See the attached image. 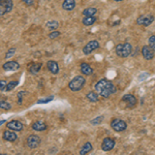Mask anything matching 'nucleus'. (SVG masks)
<instances>
[{"instance_id":"31","label":"nucleus","mask_w":155,"mask_h":155,"mask_svg":"<svg viewBox=\"0 0 155 155\" xmlns=\"http://www.w3.org/2000/svg\"><path fill=\"white\" fill-rule=\"evenodd\" d=\"M54 99V96H50L49 98H41V99H38L37 101V104H48V102L52 101Z\"/></svg>"},{"instance_id":"5","label":"nucleus","mask_w":155,"mask_h":155,"mask_svg":"<svg viewBox=\"0 0 155 155\" xmlns=\"http://www.w3.org/2000/svg\"><path fill=\"white\" fill-rule=\"evenodd\" d=\"M41 139L37 134H29L26 139V145L30 149H35L41 146Z\"/></svg>"},{"instance_id":"4","label":"nucleus","mask_w":155,"mask_h":155,"mask_svg":"<svg viewBox=\"0 0 155 155\" xmlns=\"http://www.w3.org/2000/svg\"><path fill=\"white\" fill-rule=\"evenodd\" d=\"M111 127L114 131L116 132H122L124 130H126L127 128V124L125 121H123L122 119L118 118H114L111 120Z\"/></svg>"},{"instance_id":"3","label":"nucleus","mask_w":155,"mask_h":155,"mask_svg":"<svg viewBox=\"0 0 155 155\" xmlns=\"http://www.w3.org/2000/svg\"><path fill=\"white\" fill-rule=\"evenodd\" d=\"M85 84H86V79L83 76H76L68 83V88L72 92H78L84 88Z\"/></svg>"},{"instance_id":"6","label":"nucleus","mask_w":155,"mask_h":155,"mask_svg":"<svg viewBox=\"0 0 155 155\" xmlns=\"http://www.w3.org/2000/svg\"><path fill=\"white\" fill-rule=\"evenodd\" d=\"M154 16L152 14H145V15H142L140 16L139 18L137 19V25H141V26H149L153 23L154 21Z\"/></svg>"},{"instance_id":"10","label":"nucleus","mask_w":155,"mask_h":155,"mask_svg":"<svg viewBox=\"0 0 155 155\" xmlns=\"http://www.w3.org/2000/svg\"><path fill=\"white\" fill-rule=\"evenodd\" d=\"M6 128L14 131H22L24 129V124L19 120H12L6 123Z\"/></svg>"},{"instance_id":"19","label":"nucleus","mask_w":155,"mask_h":155,"mask_svg":"<svg viewBox=\"0 0 155 155\" xmlns=\"http://www.w3.org/2000/svg\"><path fill=\"white\" fill-rule=\"evenodd\" d=\"M41 66H42V63L41 62H35V63H31L30 66L28 67L29 69V72L31 74H37L41 69Z\"/></svg>"},{"instance_id":"14","label":"nucleus","mask_w":155,"mask_h":155,"mask_svg":"<svg viewBox=\"0 0 155 155\" xmlns=\"http://www.w3.org/2000/svg\"><path fill=\"white\" fill-rule=\"evenodd\" d=\"M47 124L45 123L41 120H37V121H34L31 125V128L33 129L34 131H45L47 129Z\"/></svg>"},{"instance_id":"18","label":"nucleus","mask_w":155,"mask_h":155,"mask_svg":"<svg viewBox=\"0 0 155 155\" xmlns=\"http://www.w3.org/2000/svg\"><path fill=\"white\" fill-rule=\"evenodd\" d=\"M76 5V0H64L62 2V8L67 12H71L72 9H74Z\"/></svg>"},{"instance_id":"35","label":"nucleus","mask_w":155,"mask_h":155,"mask_svg":"<svg viewBox=\"0 0 155 155\" xmlns=\"http://www.w3.org/2000/svg\"><path fill=\"white\" fill-rule=\"evenodd\" d=\"M5 121H6V120H3V119H2V120H1V125H2V124H3Z\"/></svg>"},{"instance_id":"9","label":"nucleus","mask_w":155,"mask_h":155,"mask_svg":"<svg viewBox=\"0 0 155 155\" xmlns=\"http://www.w3.org/2000/svg\"><path fill=\"white\" fill-rule=\"evenodd\" d=\"M99 42L97 41H89L88 44L86 45V46L83 48V54L84 55H90L92 53V52H94L95 50H97L99 48Z\"/></svg>"},{"instance_id":"20","label":"nucleus","mask_w":155,"mask_h":155,"mask_svg":"<svg viewBox=\"0 0 155 155\" xmlns=\"http://www.w3.org/2000/svg\"><path fill=\"white\" fill-rule=\"evenodd\" d=\"M97 21V18L95 16H90V17H83L82 19V23L85 26H91Z\"/></svg>"},{"instance_id":"25","label":"nucleus","mask_w":155,"mask_h":155,"mask_svg":"<svg viewBox=\"0 0 155 155\" xmlns=\"http://www.w3.org/2000/svg\"><path fill=\"white\" fill-rule=\"evenodd\" d=\"M18 85H19L18 80H14V81L8 82V83H7V86H6V91H12Z\"/></svg>"},{"instance_id":"8","label":"nucleus","mask_w":155,"mask_h":155,"mask_svg":"<svg viewBox=\"0 0 155 155\" xmlns=\"http://www.w3.org/2000/svg\"><path fill=\"white\" fill-rule=\"evenodd\" d=\"M115 145H116V142H115L114 139L109 137H104L101 143V149H102V151H104V152H109L114 149Z\"/></svg>"},{"instance_id":"21","label":"nucleus","mask_w":155,"mask_h":155,"mask_svg":"<svg viewBox=\"0 0 155 155\" xmlns=\"http://www.w3.org/2000/svg\"><path fill=\"white\" fill-rule=\"evenodd\" d=\"M86 98L90 102H97L99 101V94L96 91H90L86 94Z\"/></svg>"},{"instance_id":"12","label":"nucleus","mask_w":155,"mask_h":155,"mask_svg":"<svg viewBox=\"0 0 155 155\" xmlns=\"http://www.w3.org/2000/svg\"><path fill=\"white\" fill-rule=\"evenodd\" d=\"M20 68V64L17 61H7L2 65L4 71H16Z\"/></svg>"},{"instance_id":"15","label":"nucleus","mask_w":155,"mask_h":155,"mask_svg":"<svg viewBox=\"0 0 155 155\" xmlns=\"http://www.w3.org/2000/svg\"><path fill=\"white\" fill-rule=\"evenodd\" d=\"M47 68H48V71L53 74H57L59 72V65L54 60H49V61L47 62Z\"/></svg>"},{"instance_id":"7","label":"nucleus","mask_w":155,"mask_h":155,"mask_svg":"<svg viewBox=\"0 0 155 155\" xmlns=\"http://www.w3.org/2000/svg\"><path fill=\"white\" fill-rule=\"evenodd\" d=\"M14 7L12 0H0V16H4L7 12H12Z\"/></svg>"},{"instance_id":"34","label":"nucleus","mask_w":155,"mask_h":155,"mask_svg":"<svg viewBox=\"0 0 155 155\" xmlns=\"http://www.w3.org/2000/svg\"><path fill=\"white\" fill-rule=\"evenodd\" d=\"M22 2L27 6H32L34 4V0H22Z\"/></svg>"},{"instance_id":"26","label":"nucleus","mask_w":155,"mask_h":155,"mask_svg":"<svg viewBox=\"0 0 155 155\" xmlns=\"http://www.w3.org/2000/svg\"><path fill=\"white\" fill-rule=\"evenodd\" d=\"M104 116H98L96 117V118L92 119L91 121H90V123L92 124V125H98V124H101L102 121H104Z\"/></svg>"},{"instance_id":"24","label":"nucleus","mask_w":155,"mask_h":155,"mask_svg":"<svg viewBox=\"0 0 155 155\" xmlns=\"http://www.w3.org/2000/svg\"><path fill=\"white\" fill-rule=\"evenodd\" d=\"M59 27V23L57 21H49L46 23V28L51 30V31H54V30H57V28Z\"/></svg>"},{"instance_id":"22","label":"nucleus","mask_w":155,"mask_h":155,"mask_svg":"<svg viewBox=\"0 0 155 155\" xmlns=\"http://www.w3.org/2000/svg\"><path fill=\"white\" fill-rule=\"evenodd\" d=\"M93 150V146H92V144L90 143V142H87V143H85L83 145V147H82V149L80 150V154L81 155H85V154H88L90 152Z\"/></svg>"},{"instance_id":"23","label":"nucleus","mask_w":155,"mask_h":155,"mask_svg":"<svg viewBox=\"0 0 155 155\" xmlns=\"http://www.w3.org/2000/svg\"><path fill=\"white\" fill-rule=\"evenodd\" d=\"M82 14H83V17L95 16L97 14V9L95 7H87V8H85L84 11L82 12Z\"/></svg>"},{"instance_id":"16","label":"nucleus","mask_w":155,"mask_h":155,"mask_svg":"<svg viewBox=\"0 0 155 155\" xmlns=\"http://www.w3.org/2000/svg\"><path fill=\"white\" fill-rule=\"evenodd\" d=\"M3 140H5V141L7 142H11V143H12V142H15L17 139H18V136L16 134V131L14 130H5L3 132Z\"/></svg>"},{"instance_id":"13","label":"nucleus","mask_w":155,"mask_h":155,"mask_svg":"<svg viewBox=\"0 0 155 155\" xmlns=\"http://www.w3.org/2000/svg\"><path fill=\"white\" fill-rule=\"evenodd\" d=\"M121 101L123 102H126L127 107H136L137 104V101L136 96H134V94H125V95H123Z\"/></svg>"},{"instance_id":"2","label":"nucleus","mask_w":155,"mask_h":155,"mask_svg":"<svg viewBox=\"0 0 155 155\" xmlns=\"http://www.w3.org/2000/svg\"><path fill=\"white\" fill-rule=\"evenodd\" d=\"M116 55L120 58H126L132 54V46L129 42H123V44H118L115 48Z\"/></svg>"},{"instance_id":"29","label":"nucleus","mask_w":155,"mask_h":155,"mask_svg":"<svg viewBox=\"0 0 155 155\" xmlns=\"http://www.w3.org/2000/svg\"><path fill=\"white\" fill-rule=\"evenodd\" d=\"M15 53H16V48H11V49L8 50V51L6 52V54H5V56H4V58H5V59L11 58V57L14 56Z\"/></svg>"},{"instance_id":"32","label":"nucleus","mask_w":155,"mask_h":155,"mask_svg":"<svg viewBox=\"0 0 155 155\" xmlns=\"http://www.w3.org/2000/svg\"><path fill=\"white\" fill-rule=\"evenodd\" d=\"M24 94H27V92L26 91H21V92H19V93H18V104H22Z\"/></svg>"},{"instance_id":"33","label":"nucleus","mask_w":155,"mask_h":155,"mask_svg":"<svg viewBox=\"0 0 155 155\" xmlns=\"http://www.w3.org/2000/svg\"><path fill=\"white\" fill-rule=\"evenodd\" d=\"M6 86H7V83L5 80H1V81H0V91L3 92L4 90H6Z\"/></svg>"},{"instance_id":"36","label":"nucleus","mask_w":155,"mask_h":155,"mask_svg":"<svg viewBox=\"0 0 155 155\" xmlns=\"http://www.w3.org/2000/svg\"><path fill=\"white\" fill-rule=\"evenodd\" d=\"M114 1H116V2H121V1H123V0H114Z\"/></svg>"},{"instance_id":"11","label":"nucleus","mask_w":155,"mask_h":155,"mask_svg":"<svg viewBox=\"0 0 155 155\" xmlns=\"http://www.w3.org/2000/svg\"><path fill=\"white\" fill-rule=\"evenodd\" d=\"M154 53L155 51L150 46H144L141 50V54L145 60H152L154 58Z\"/></svg>"},{"instance_id":"17","label":"nucleus","mask_w":155,"mask_h":155,"mask_svg":"<svg viewBox=\"0 0 155 155\" xmlns=\"http://www.w3.org/2000/svg\"><path fill=\"white\" fill-rule=\"evenodd\" d=\"M80 69H81V72L84 76H91L93 74V68L87 62H82L81 65H80Z\"/></svg>"},{"instance_id":"27","label":"nucleus","mask_w":155,"mask_h":155,"mask_svg":"<svg viewBox=\"0 0 155 155\" xmlns=\"http://www.w3.org/2000/svg\"><path fill=\"white\" fill-rule=\"evenodd\" d=\"M0 107L2 110H4V111H9L12 109V104L5 101H1V102H0Z\"/></svg>"},{"instance_id":"28","label":"nucleus","mask_w":155,"mask_h":155,"mask_svg":"<svg viewBox=\"0 0 155 155\" xmlns=\"http://www.w3.org/2000/svg\"><path fill=\"white\" fill-rule=\"evenodd\" d=\"M60 35H61V33H60L59 31H57V30H54V31H52L51 33L49 34V38L55 39V38H58Z\"/></svg>"},{"instance_id":"30","label":"nucleus","mask_w":155,"mask_h":155,"mask_svg":"<svg viewBox=\"0 0 155 155\" xmlns=\"http://www.w3.org/2000/svg\"><path fill=\"white\" fill-rule=\"evenodd\" d=\"M148 44L152 49L155 51V35H151L148 39Z\"/></svg>"},{"instance_id":"1","label":"nucleus","mask_w":155,"mask_h":155,"mask_svg":"<svg viewBox=\"0 0 155 155\" xmlns=\"http://www.w3.org/2000/svg\"><path fill=\"white\" fill-rule=\"evenodd\" d=\"M95 91L99 94V96L104 98H109L112 94L117 91V89L111 81L107 79H101L95 84Z\"/></svg>"}]
</instances>
